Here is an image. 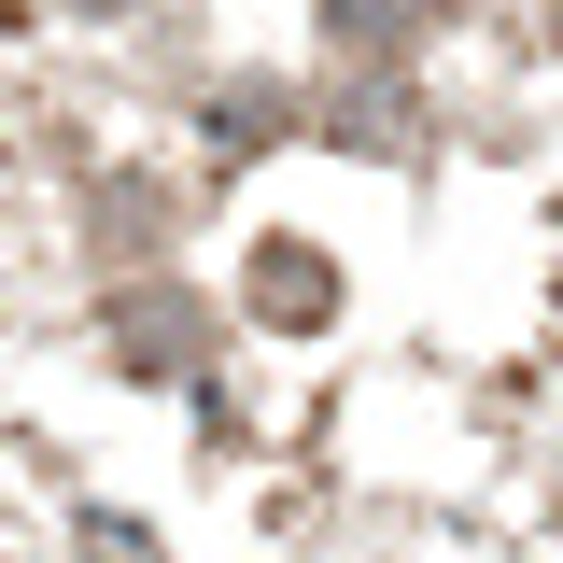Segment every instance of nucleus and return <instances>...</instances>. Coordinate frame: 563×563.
Returning a JSON list of instances; mask_svg holds the SVG:
<instances>
[{
	"instance_id": "f03ea898",
	"label": "nucleus",
	"mask_w": 563,
	"mask_h": 563,
	"mask_svg": "<svg viewBox=\"0 0 563 563\" xmlns=\"http://www.w3.org/2000/svg\"><path fill=\"white\" fill-rule=\"evenodd\" d=\"M240 296H254V324H268V339H324V324H339V268H324L296 225H268V240H254Z\"/></svg>"
},
{
	"instance_id": "7ed1b4c3",
	"label": "nucleus",
	"mask_w": 563,
	"mask_h": 563,
	"mask_svg": "<svg viewBox=\"0 0 563 563\" xmlns=\"http://www.w3.org/2000/svg\"><path fill=\"white\" fill-rule=\"evenodd\" d=\"M451 0H324V29H339L352 57H395V43H422Z\"/></svg>"
},
{
	"instance_id": "f257e3e1",
	"label": "nucleus",
	"mask_w": 563,
	"mask_h": 563,
	"mask_svg": "<svg viewBox=\"0 0 563 563\" xmlns=\"http://www.w3.org/2000/svg\"><path fill=\"white\" fill-rule=\"evenodd\" d=\"M99 339L128 352L141 380H184V366H211V310L184 282H113V296H99Z\"/></svg>"
},
{
	"instance_id": "20e7f679",
	"label": "nucleus",
	"mask_w": 563,
	"mask_h": 563,
	"mask_svg": "<svg viewBox=\"0 0 563 563\" xmlns=\"http://www.w3.org/2000/svg\"><path fill=\"white\" fill-rule=\"evenodd\" d=\"M85 14H141V0H85Z\"/></svg>"
}]
</instances>
